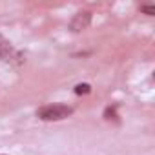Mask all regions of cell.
Here are the masks:
<instances>
[{
  "mask_svg": "<svg viewBox=\"0 0 155 155\" xmlns=\"http://www.w3.org/2000/svg\"><path fill=\"white\" fill-rule=\"evenodd\" d=\"M71 113H73V108L66 104H48L37 110V117L42 120H62Z\"/></svg>",
  "mask_w": 155,
  "mask_h": 155,
  "instance_id": "6da1fadb",
  "label": "cell"
},
{
  "mask_svg": "<svg viewBox=\"0 0 155 155\" xmlns=\"http://www.w3.org/2000/svg\"><path fill=\"white\" fill-rule=\"evenodd\" d=\"M91 24V13L90 11H79L69 22V29L73 33H79V31H84L88 26Z\"/></svg>",
  "mask_w": 155,
  "mask_h": 155,
  "instance_id": "7a4b0ae2",
  "label": "cell"
},
{
  "mask_svg": "<svg viewBox=\"0 0 155 155\" xmlns=\"http://www.w3.org/2000/svg\"><path fill=\"white\" fill-rule=\"evenodd\" d=\"M15 48L11 46V42L8 38H4L0 35V60H6V62H11L13 57H15Z\"/></svg>",
  "mask_w": 155,
  "mask_h": 155,
  "instance_id": "3957f363",
  "label": "cell"
},
{
  "mask_svg": "<svg viewBox=\"0 0 155 155\" xmlns=\"http://www.w3.org/2000/svg\"><path fill=\"white\" fill-rule=\"evenodd\" d=\"M90 91H91V86H90V84H86V82H84V84H77V86H75V93H77V95H86V93H90Z\"/></svg>",
  "mask_w": 155,
  "mask_h": 155,
  "instance_id": "277c9868",
  "label": "cell"
},
{
  "mask_svg": "<svg viewBox=\"0 0 155 155\" xmlns=\"http://www.w3.org/2000/svg\"><path fill=\"white\" fill-rule=\"evenodd\" d=\"M140 13H146V15H155V6H140Z\"/></svg>",
  "mask_w": 155,
  "mask_h": 155,
  "instance_id": "5b68a950",
  "label": "cell"
},
{
  "mask_svg": "<svg viewBox=\"0 0 155 155\" xmlns=\"http://www.w3.org/2000/svg\"><path fill=\"white\" fill-rule=\"evenodd\" d=\"M104 117H106V119H113V117H115V110H111V108H108V110L104 111Z\"/></svg>",
  "mask_w": 155,
  "mask_h": 155,
  "instance_id": "8992f818",
  "label": "cell"
}]
</instances>
